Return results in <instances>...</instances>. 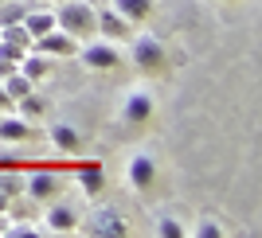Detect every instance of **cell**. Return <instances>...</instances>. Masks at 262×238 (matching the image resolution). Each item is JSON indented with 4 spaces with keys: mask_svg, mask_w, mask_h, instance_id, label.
I'll use <instances>...</instances> for the list:
<instances>
[{
    "mask_svg": "<svg viewBox=\"0 0 262 238\" xmlns=\"http://www.w3.org/2000/svg\"><path fill=\"white\" fill-rule=\"evenodd\" d=\"M94 23H98V8L90 0H63V4H55V28H63L75 39H94Z\"/></svg>",
    "mask_w": 262,
    "mask_h": 238,
    "instance_id": "1",
    "label": "cell"
},
{
    "mask_svg": "<svg viewBox=\"0 0 262 238\" xmlns=\"http://www.w3.org/2000/svg\"><path fill=\"white\" fill-rule=\"evenodd\" d=\"M94 35L118 47V43H129V39H133V23L125 20L121 12H114L110 4H106V8L98 4V23H94Z\"/></svg>",
    "mask_w": 262,
    "mask_h": 238,
    "instance_id": "2",
    "label": "cell"
},
{
    "mask_svg": "<svg viewBox=\"0 0 262 238\" xmlns=\"http://www.w3.org/2000/svg\"><path fill=\"white\" fill-rule=\"evenodd\" d=\"M24 192L32 199H39V203L59 199V172L55 168H28L24 172Z\"/></svg>",
    "mask_w": 262,
    "mask_h": 238,
    "instance_id": "3",
    "label": "cell"
},
{
    "mask_svg": "<svg viewBox=\"0 0 262 238\" xmlns=\"http://www.w3.org/2000/svg\"><path fill=\"white\" fill-rule=\"evenodd\" d=\"M78 55H82V63H86L90 70H114V66L121 63L118 47L106 43V39H86V43L78 47Z\"/></svg>",
    "mask_w": 262,
    "mask_h": 238,
    "instance_id": "4",
    "label": "cell"
},
{
    "mask_svg": "<svg viewBox=\"0 0 262 238\" xmlns=\"http://www.w3.org/2000/svg\"><path fill=\"white\" fill-rule=\"evenodd\" d=\"M32 47L39 55H47V59H55V55H59V59H63V55H78V39H75V35H67L63 28L43 32L39 39H32Z\"/></svg>",
    "mask_w": 262,
    "mask_h": 238,
    "instance_id": "5",
    "label": "cell"
},
{
    "mask_svg": "<svg viewBox=\"0 0 262 238\" xmlns=\"http://www.w3.org/2000/svg\"><path fill=\"white\" fill-rule=\"evenodd\" d=\"M90 223H86V234L94 238H121L125 234V223H121L118 211H110V207H98V211H90Z\"/></svg>",
    "mask_w": 262,
    "mask_h": 238,
    "instance_id": "6",
    "label": "cell"
},
{
    "mask_svg": "<svg viewBox=\"0 0 262 238\" xmlns=\"http://www.w3.org/2000/svg\"><path fill=\"white\" fill-rule=\"evenodd\" d=\"M43 230H51V234H71V230H78V211L51 199V207L43 211Z\"/></svg>",
    "mask_w": 262,
    "mask_h": 238,
    "instance_id": "7",
    "label": "cell"
},
{
    "mask_svg": "<svg viewBox=\"0 0 262 238\" xmlns=\"http://www.w3.org/2000/svg\"><path fill=\"white\" fill-rule=\"evenodd\" d=\"M133 63L141 66V70H157V66L164 63V47L157 43L153 35H133Z\"/></svg>",
    "mask_w": 262,
    "mask_h": 238,
    "instance_id": "8",
    "label": "cell"
},
{
    "mask_svg": "<svg viewBox=\"0 0 262 238\" xmlns=\"http://www.w3.org/2000/svg\"><path fill=\"white\" fill-rule=\"evenodd\" d=\"M153 117V94H129L121 106V121L125 125H145Z\"/></svg>",
    "mask_w": 262,
    "mask_h": 238,
    "instance_id": "9",
    "label": "cell"
},
{
    "mask_svg": "<svg viewBox=\"0 0 262 238\" xmlns=\"http://www.w3.org/2000/svg\"><path fill=\"white\" fill-rule=\"evenodd\" d=\"M24 28H28V35H32V39H39V35L43 32H51L55 28V8H39V4H28V12H24Z\"/></svg>",
    "mask_w": 262,
    "mask_h": 238,
    "instance_id": "10",
    "label": "cell"
},
{
    "mask_svg": "<svg viewBox=\"0 0 262 238\" xmlns=\"http://www.w3.org/2000/svg\"><path fill=\"white\" fill-rule=\"evenodd\" d=\"M4 215H8V223H32V219L39 215V199H32L28 192L12 195L8 207H4Z\"/></svg>",
    "mask_w": 262,
    "mask_h": 238,
    "instance_id": "11",
    "label": "cell"
},
{
    "mask_svg": "<svg viewBox=\"0 0 262 238\" xmlns=\"http://www.w3.org/2000/svg\"><path fill=\"white\" fill-rule=\"evenodd\" d=\"M32 137V121H24L20 113L12 117L8 109H4V117H0V141H8V145H20Z\"/></svg>",
    "mask_w": 262,
    "mask_h": 238,
    "instance_id": "12",
    "label": "cell"
},
{
    "mask_svg": "<svg viewBox=\"0 0 262 238\" xmlns=\"http://www.w3.org/2000/svg\"><path fill=\"white\" fill-rule=\"evenodd\" d=\"M110 8L121 12V16L137 28V23H145L149 16H153V0H110Z\"/></svg>",
    "mask_w": 262,
    "mask_h": 238,
    "instance_id": "13",
    "label": "cell"
},
{
    "mask_svg": "<svg viewBox=\"0 0 262 238\" xmlns=\"http://www.w3.org/2000/svg\"><path fill=\"white\" fill-rule=\"evenodd\" d=\"M16 70H24L32 82H39V78L51 75V59H47V55H39V51L32 47V51H24V59H20V66H16Z\"/></svg>",
    "mask_w": 262,
    "mask_h": 238,
    "instance_id": "14",
    "label": "cell"
},
{
    "mask_svg": "<svg viewBox=\"0 0 262 238\" xmlns=\"http://www.w3.org/2000/svg\"><path fill=\"white\" fill-rule=\"evenodd\" d=\"M153 180H157L153 156H133V164H129V184H133V187H149Z\"/></svg>",
    "mask_w": 262,
    "mask_h": 238,
    "instance_id": "15",
    "label": "cell"
},
{
    "mask_svg": "<svg viewBox=\"0 0 262 238\" xmlns=\"http://www.w3.org/2000/svg\"><path fill=\"white\" fill-rule=\"evenodd\" d=\"M0 82H4V94L12 98V106H16L24 94H32V90H35V82L24 75V70H12V75H8V78H0Z\"/></svg>",
    "mask_w": 262,
    "mask_h": 238,
    "instance_id": "16",
    "label": "cell"
},
{
    "mask_svg": "<svg viewBox=\"0 0 262 238\" xmlns=\"http://www.w3.org/2000/svg\"><path fill=\"white\" fill-rule=\"evenodd\" d=\"M102 184H106V176H102V164H82V168H78V187H82V192L86 195H94V192H102Z\"/></svg>",
    "mask_w": 262,
    "mask_h": 238,
    "instance_id": "17",
    "label": "cell"
},
{
    "mask_svg": "<svg viewBox=\"0 0 262 238\" xmlns=\"http://www.w3.org/2000/svg\"><path fill=\"white\" fill-rule=\"evenodd\" d=\"M51 145L59 152H78V145H82V137H78L71 125H51Z\"/></svg>",
    "mask_w": 262,
    "mask_h": 238,
    "instance_id": "18",
    "label": "cell"
},
{
    "mask_svg": "<svg viewBox=\"0 0 262 238\" xmlns=\"http://www.w3.org/2000/svg\"><path fill=\"white\" fill-rule=\"evenodd\" d=\"M0 43H12V47H20V51H32V35H28L24 23H4V28H0Z\"/></svg>",
    "mask_w": 262,
    "mask_h": 238,
    "instance_id": "19",
    "label": "cell"
},
{
    "mask_svg": "<svg viewBox=\"0 0 262 238\" xmlns=\"http://www.w3.org/2000/svg\"><path fill=\"white\" fill-rule=\"evenodd\" d=\"M16 109H20V117H24V121H32V117H43V113H47V102L32 90V94H24L20 102H16Z\"/></svg>",
    "mask_w": 262,
    "mask_h": 238,
    "instance_id": "20",
    "label": "cell"
},
{
    "mask_svg": "<svg viewBox=\"0 0 262 238\" xmlns=\"http://www.w3.org/2000/svg\"><path fill=\"white\" fill-rule=\"evenodd\" d=\"M28 4H35V0H0V28L4 23H20Z\"/></svg>",
    "mask_w": 262,
    "mask_h": 238,
    "instance_id": "21",
    "label": "cell"
},
{
    "mask_svg": "<svg viewBox=\"0 0 262 238\" xmlns=\"http://www.w3.org/2000/svg\"><path fill=\"white\" fill-rule=\"evenodd\" d=\"M157 234H161V238H180V234H184V227H180V223H172V219H161Z\"/></svg>",
    "mask_w": 262,
    "mask_h": 238,
    "instance_id": "22",
    "label": "cell"
},
{
    "mask_svg": "<svg viewBox=\"0 0 262 238\" xmlns=\"http://www.w3.org/2000/svg\"><path fill=\"white\" fill-rule=\"evenodd\" d=\"M200 238H219L223 230H219V223H200V230H196Z\"/></svg>",
    "mask_w": 262,
    "mask_h": 238,
    "instance_id": "23",
    "label": "cell"
},
{
    "mask_svg": "<svg viewBox=\"0 0 262 238\" xmlns=\"http://www.w3.org/2000/svg\"><path fill=\"white\" fill-rule=\"evenodd\" d=\"M0 109H12V98L4 94V82H0Z\"/></svg>",
    "mask_w": 262,
    "mask_h": 238,
    "instance_id": "24",
    "label": "cell"
},
{
    "mask_svg": "<svg viewBox=\"0 0 262 238\" xmlns=\"http://www.w3.org/2000/svg\"><path fill=\"white\" fill-rule=\"evenodd\" d=\"M0 234H8V215H0Z\"/></svg>",
    "mask_w": 262,
    "mask_h": 238,
    "instance_id": "25",
    "label": "cell"
},
{
    "mask_svg": "<svg viewBox=\"0 0 262 238\" xmlns=\"http://www.w3.org/2000/svg\"><path fill=\"white\" fill-rule=\"evenodd\" d=\"M4 207H8V195L0 192V215H4Z\"/></svg>",
    "mask_w": 262,
    "mask_h": 238,
    "instance_id": "26",
    "label": "cell"
},
{
    "mask_svg": "<svg viewBox=\"0 0 262 238\" xmlns=\"http://www.w3.org/2000/svg\"><path fill=\"white\" fill-rule=\"evenodd\" d=\"M35 4H47V8H55V4H63V0H35Z\"/></svg>",
    "mask_w": 262,
    "mask_h": 238,
    "instance_id": "27",
    "label": "cell"
},
{
    "mask_svg": "<svg viewBox=\"0 0 262 238\" xmlns=\"http://www.w3.org/2000/svg\"><path fill=\"white\" fill-rule=\"evenodd\" d=\"M90 4H94V8H98V4H110V0H90Z\"/></svg>",
    "mask_w": 262,
    "mask_h": 238,
    "instance_id": "28",
    "label": "cell"
}]
</instances>
